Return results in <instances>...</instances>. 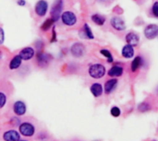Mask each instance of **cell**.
Listing matches in <instances>:
<instances>
[{"label":"cell","instance_id":"cell-1","mask_svg":"<svg viewBox=\"0 0 158 141\" xmlns=\"http://www.w3.org/2000/svg\"><path fill=\"white\" fill-rule=\"evenodd\" d=\"M106 74V67L102 64H94L89 67V75L93 79H102Z\"/></svg>","mask_w":158,"mask_h":141},{"label":"cell","instance_id":"cell-2","mask_svg":"<svg viewBox=\"0 0 158 141\" xmlns=\"http://www.w3.org/2000/svg\"><path fill=\"white\" fill-rule=\"evenodd\" d=\"M63 10V0H55L51 7V18L56 22L60 18Z\"/></svg>","mask_w":158,"mask_h":141},{"label":"cell","instance_id":"cell-3","mask_svg":"<svg viewBox=\"0 0 158 141\" xmlns=\"http://www.w3.org/2000/svg\"><path fill=\"white\" fill-rule=\"evenodd\" d=\"M60 18H61V21L64 25L66 26H74L76 23H77V16L75 15L74 12L72 11H64L62 12L61 16H60Z\"/></svg>","mask_w":158,"mask_h":141},{"label":"cell","instance_id":"cell-4","mask_svg":"<svg viewBox=\"0 0 158 141\" xmlns=\"http://www.w3.org/2000/svg\"><path fill=\"white\" fill-rule=\"evenodd\" d=\"M19 130L22 136L27 137V138L32 137L35 133V127H33V125H31V123H27V122L21 123L19 126Z\"/></svg>","mask_w":158,"mask_h":141},{"label":"cell","instance_id":"cell-5","mask_svg":"<svg viewBox=\"0 0 158 141\" xmlns=\"http://www.w3.org/2000/svg\"><path fill=\"white\" fill-rule=\"evenodd\" d=\"M48 10V3L46 0H39L34 6V11L39 17H44Z\"/></svg>","mask_w":158,"mask_h":141},{"label":"cell","instance_id":"cell-6","mask_svg":"<svg viewBox=\"0 0 158 141\" xmlns=\"http://www.w3.org/2000/svg\"><path fill=\"white\" fill-rule=\"evenodd\" d=\"M85 52H86L85 46L81 42H75L70 47V53L74 57H78V58L81 57L85 54Z\"/></svg>","mask_w":158,"mask_h":141},{"label":"cell","instance_id":"cell-7","mask_svg":"<svg viewBox=\"0 0 158 141\" xmlns=\"http://www.w3.org/2000/svg\"><path fill=\"white\" fill-rule=\"evenodd\" d=\"M50 60H51V56L48 54L38 52L36 54V61L40 67H46L50 63Z\"/></svg>","mask_w":158,"mask_h":141},{"label":"cell","instance_id":"cell-8","mask_svg":"<svg viewBox=\"0 0 158 141\" xmlns=\"http://www.w3.org/2000/svg\"><path fill=\"white\" fill-rule=\"evenodd\" d=\"M144 35L148 40H154L158 35V25L149 24L144 29Z\"/></svg>","mask_w":158,"mask_h":141},{"label":"cell","instance_id":"cell-9","mask_svg":"<svg viewBox=\"0 0 158 141\" xmlns=\"http://www.w3.org/2000/svg\"><path fill=\"white\" fill-rule=\"evenodd\" d=\"M26 104L22 101H17L13 104V112L18 116H22L26 114Z\"/></svg>","mask_w":158,"mask_h":141},{"label":"cell","instance_id":"cell-10","mask_svg":"<svg viewBox=\"0 0 158 141\" xmlns=\"http://www.w3.org/2000/svg\"><path fill=\"white\" fill-rule=\"evenodd\" d=\"M110 24L115 30H117L118 31H122V30H124L126 29L125 21L119 17H113L110 19Z\"/></svg>","mask_w":158,"mask_h":141},{"label":"cell","instance_id":"cell-11","mask_svg":"<svg viewBox=\"0 0 158 141\" xmlns=\"http://www.w3.org/2000/svg\"><path fill=\"white\" fill-rule=\"evenodd\" d=\"M19 55L20 56V58L24 61H28L31 60L34 55H35V51L32 47H25L23 49H21L19 53Z\"/></svg>","mask_w":158,"mask_h":141},{"label":"cell","instance_id":"cell-12","mask_svg":"<svg viewBox=\"0 0 158 141\" xmlns=\"http://www.w3.org/2000/svg\"><path fill=\"white\" fill-rule=\"evenodd\" d=\"M19 139V133L16 130H8L3 135V139L5 141H18Z\"/></svg>","mask_w":158,"mask_h":141},{"label":"cell","instance_id":"cell-13","mask_svg":"<svg viewBox=\"0 0 158 141\" xmlns=\"http://www.w3.org/2000/svg\"><path fill=\"white\" fill-rule=\"evenodd\" d=\"M126 42L131 46H136L140 42V36L135 32H129L126 35Z\"/></svg>","mask_w":158,"mask_h":141},{"label":"cell","instance_id":"cell-14","mask_svg":"<svg viewBox=\"0 0 158 141\" xmlns=\"http://www.w3.org/2000/svg\"><path fill=\"white\" fill-rule=\"evenodd\" d=\"M117 84H118V79L113 78L109 80H107L106 83H105V88H104V91L106 94H110L114 89L117 87Z\"/></svg>","mask_w":158,"mask_h":141},{"label":"cell","instance_id":"cell-15","mask_svg":"<svg viewBox=\"0 0 158 141\" xmlns=\"http://www.w3.org/2000/svg\"><path fill=\"white\" fill-rule=\"evenodd\" d=\"M123 72H124V70H123V67L122 66H112L108 70V73L107 74L111 78H118V77H120L123 74Z\"/></svg>","mask_w":158,"mask_h":141},{"label":"cell","instance_id":"cell-16","mask_svg":"<svg viewBox=\"0 0 158 141\" xmlns=\"http://www.w3.org/2000/svg\"><path fill=\"white\" fill-rule=\"evenodd\" d=\"M90 91H91V92H92V94L95 97V98H97V97H100L102 94H103V86L100 84V83H93V85L91 86V88H90Z\"/></svg>","mask_w":158,"mask_h":141},{"label":"cell","instance_id":"cell-17","mask_svg":"<svg viewBox=\"0 0 158 141\" xmlns=\"http://www.w3.org/2000/svg\"><path fill=\"white\" fill-rule=\"evenodd\" d=\"M121 54H122V56L124 58H131L134 56V49H133V46L130 45V44H127L125 45L123 48H122V51H121Z\"/></svg>","mask_w":158,"mask_h":141},{"label":"cell","instance_id":"cell-18","mask_svg":"<svg viewBox=\"0 0 158 141\" xmlns=\"http://www.w3.org/2000/svg\"><path fill=\"white\" fill-rule=\"evenodd\" d=\"M22 59L20 58V56L19 54L15 55L9 62V69L10 70H15L17 68H19L21 65Z\"/></svg>","mask_w":158,"mask_h":141},{"label":"cell","instance_id":"cell-19","mask_svg":"<svg viewBox=\"0 0 158 141\" xmlns=\"http://www.w3.org/2000/svg\"><path fill=\"white\" fill-rule=\"evenodd\" d=\"M91 19L94 23H95L98 26H103L106 22V18L102 15H99V14H94L91 17Z\"/></svg>","mask_w":158,"mask_h":141},{"label":"cell","instance_id":"cell-20","mask_svg":"<svg viewBox=\"0 0 158 141\" xmlns=\"http://www.w3.org/2000/svg\"><path fill=\"white\" fill-rule=\"evenodd\" d=\"M143 63V58H142L141 56L135 57V58L133 59L132 63H131V71H132V72L137 71V70L142 66Z\"/></svg>","mask_w":158,"mask_h":141},{"label":"cell","instance_id":"cell-21","mask_svg":"<svg viewBox=\"0 0 158 141\" xmlns=\"http://www.w3.org/2000/svg\"><path fill=\"white\" fill-rule=\"evenodd\" d=\"M82 32H83V34H84V37L87 38V39H89V40H93V39L94 38V33H93V31H92V29L90 28V26H89L87 23H85V24L83 25Z\"/></svg>","mask_w":158,"mask_h":141},{"label":"cell","instance_id":"cell-22","mask_svg":"<svg viewBox=\"0 0 158 141\" xmlns=\"http://www.w3.org/2000/svg\"><path fill=\"white\" fill-rule=\"evenodd\" d=\"M55 23V21L50 18H47V19H45L44 22H43V24L41 25V30H44V31H47L48 30H50L52 27H53V24Z\"/></svg>","mask_w":158,"mask_h":141},{"label":"cell","instance_id":"cell-23","mask_svg":"<svg viewBox=\"0 0 158 141\" xmlns=\"http://www.w3.org/2000/svg\"><path fill=\"white\" fill-rule=\"evenodd\" d=\"M101 54H103L106 59H107V62L108 63H112L113 62V56H112V54L110 51H108L107 49H102L100 51Z\"/></svg>","mask_w":158,"mask_h":141},{"label":"cell","instance_id":"cell-24","mask_svg":"<svg viewBox=\"0 0 158 141\" xmlns=\"http://www.w3.org/2000/svg\"><path fill=\"white\" fill-rule=\"evenodd\" d=\"M110 114H111V115L114 116V117H118V116L120 115V114H121V111H120V109H119L118 107L114 106V107L111 108Z\"/></svg>","mask_w":158,"mask_h":141},{"label":"cell","instance_id":"cell-25","mask_svg":"<svg viewBox=\"0 0 158 141\" xmlns=\"http://www.w3.org/2000/svg\"><path fill=\"white\" fill-rule=\"evenodd\" d=\"M138 109H139V111H140V112L143 113V112H147V111H149V110L151 109V107H150V105H149L147 103H141V104L139 105Z\"/></svg>","mask_w":158,"mask_h":141},{"label":"cell","instance_id":"cell-26","mask_svg":"<svg viewBox=\"0 0 158 141\" xmlns=\"http://www.w3.org/2000/svg\"><path fill=\"white\" fill-rule=\"evenodd\" d=\"M6 103V96L5 93L0 91V109L5 106Z\"/></svg>","mask_w":158,"mask_h":141},{"label":"cell","instance_id":"cell-27","mask_svg":"<svg viewBox=\"0 0 158 141\" xmlns=\"http://www.w3.org/2000/svg\"><path fill=\"white\" fill-rule=\"evenodd\" d=\"M152 12H153V14H154L155 17L158 18V1L154 3L153 7H152Z\"/></svg>","mask_w":158,"mask_h":141},{"label":"cell","instance_id":"cell-28","mask_svg":"<svg viewBox=\"0 0 158 141\" xmlns=\"http://www.w3.org/2000/svg\"><path fill=\"white\" fill-rule=\"evenodd\" d=\"M10 124H11L13 127H17V126H19L21 123H20V120H19V118L14 117V118H12V119L10 120Z\"/></svg>","mask_w":158,"mask_h":141},{"label":"cell","instance_id":"cell-29","mask_svg":"<svg viewBox=\"0 0 158 141\" xmlns=\"http://www.w3.org/2000/svg\"><path fill=\"white\" fill-rule=\"evenodd\" d=\"M56 42V32L55 28L53 27V30H52V37H51L50 42Z\"/></svg>","mask_w":158,"mask_h":141},{"label":"cell","instance_id":"cell-30","mask_svg":"<svg viewBox=\"0 0 158 141\" xmlns=\"http://www.w3.org/2000/svg\"><path fill=\"white\" fill-rule=\"evenodd\" d=\"M4 40H5V32L4 30L0 27V44L4 42Z\"/></svg>","mask_w":158,"mask_h":141},{"label":"cell","instance_id":"cell-31","mask_svg":"<svg viewBox=\"0 0 158 141\" xmlns=\"http://www.w3.org/2000/svg\"><path fill=\"white\" fill-rule=\"evenodd\" d=\"M17 4H18V6H24L26 5V0H17Z\"/></svg>","mask_w":158,"mask_h":141},{"label":"cell","instance_id":"cell-32","mask_svg":"<svg viewBox=\"0 0 158 141\" xmlns=\"http://www.w3.org/2000/svg\"><path fill=\"white\" fill-rule=\"evenodd\" d=\"M18 141H28V140H24V139H19Z\"/></svg>","mask_w":158,"mask_h":141}]
</instances>
